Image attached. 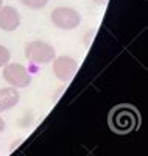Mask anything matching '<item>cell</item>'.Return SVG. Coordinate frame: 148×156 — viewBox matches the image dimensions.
<instances>
[{
	"instance_id": "obj_4",
	"label": "cell",
	"mask_w": 148,
	"mask_h": 156,
	"mask_svg": "<svg viewBox=\"0 0 148 156\" xmlns=\"http://www.w3.org/2000/svg\"><path fill=\"white\" fill-rule=\"evenodd\" d=\"M3 78L8 84L12 87H26L31 83V75L25 66L17 62H8L6 66H3Z\"/></svg>"
},
{
	"instance_id": "obj_1",
	"label": "cell",
	"mask_w": 148,
	"mask_h": 156,
	"mask_svg": "<svg viewBox=\"0 0 148 156\" xmlns=\"http://www.w3.org/2000/svg\"><path fill=\"white\" fill-rule=\"evenodd\" d=\"M109 123H111V128L114 131H117L120 134H126V133H131L137 128L139 114L136 112V109H132L129 106H120L111 112Z\"/></svg>"
},
{
	"instance_id": "obj_6",
	"label": "cell",
	"mask_w": 148,
	"mask_h": 156,
	"mask_svg": "<svg viewBox=\"0 0 148 156\" xmlns=\"http://www.w3.org/2000/svg\"><path fill=\"white\" fill-rule=\"evenodd\" d=\"M20 27V14L14 6L0 8V28L5 31H14Z\"/></svg>"
},
{
	"instance_id": "obj_7",
	"label": "cell",
	"mask_w": 148,
	"mask_h": 156,
	"mask_svg": "<svg viewBox=\"0 0 148 156\" xmlns=\"http://www.w3.org/2000/svg\"><path fill=\"white\" fill-rule=\"evenodd\" d=\"M20 100V94L16 87H3L0 89V112L14 108Z\"/></svg>"
},
{
	"instance_id": "obj_8",
	"label": "cell",
	"mask_w": 148,
	"mask_h": 156,
	"mask_svg": "<svg viewBox=\"0 0 148 156\" xmlns=\"http://www.w3.org/2000/svg\"><path fill=\"white\" fill-rule=\"evenodd\" d=\"M20 2L25 6L31 8V9H41V8H44L48 3V0H20Z\"/></svg>"
},
{
	"instance_id": "obj_9",
	"label": "cell",
	"mask_w": 148,
	"mask_h": 156,
	"mask_svg": "<svg viewBox=\"0 0 148 156\" xmlns=\"http://www.w3.org/2000/svg\"><path fill=\"white\" fill-rule=\"evenodd\" d=\"M9 59H11V53H9V50H8L5 45H0V67L6 66V64L9 62Z\"/></svg>"
},
{
	"instance_id": "obj_5",
	"label": "cell",
	"mask_w": 148,
	"mask_h": 156,
	"mask_svg": "<svg viewBox=\"0 0 148 156\" xmlns=\"http://www.w3.org/2000/svg\"><path fill=\"white\" fill-rule=\"evenodd\" d=\"M76 69H78V64L70 56L62 55V56H58L53 59V73L62 83H69L73 78Z\"/></svg>"
},
{
	"instance_id": "obj_11",
	"label": "cell",
	"mask_w": 148,
	"mask_h": 156,
	"mask_svg": "<svg viewBox=\"0 0 148 156\" xmlns=\"http://www.w3.org/2000/svg\"><path fill=\"white\" fill-rule=\"evenodd\" d=\"M93 2H95L97 5H103V3L106 2V0H93Z\"/></svg>"
},
{
	"instance_id": "obj_12",
	"label": "cell",
	"mask_w": 148,
	"mask_h": 156,
	"mask_svg": "<svg viewBox=\"0 0 148 156\" xmlns=\"http://www.w3.org/2000/svg\"><path fill=\"white\" fill-rule=\"evenodd\" d=\"M3 6V0H0V8H2Z\"/></svg>"
},
{
	"instance_id": "obj_10",
	"label": "cell",
	"mask_w": 148,
	"mask_h": 156,
	"mask_svg": "<svg viewBox=\"0 0 148 156\" xmlns=\"http://www.w3.org/2000/svg\"><path fill=\"white\" fill-rule=\"evenodd\" d=\"M3 129H5V122H3V119H2V117H0V133H2Z\"/></svg>"
},
{
	"instance_id": "obj_3",
	"label": "cell",
	"mask_w": 148,
	"mask_h": 156,
	"mask_svg": "<svg viewBox=\"0 0 148 156\" xmlns=\"http://www.w3.org/2000/svg\"><path fill=\"white\" fill-rule=\"evenodd\" d=\"M50 19L53 22V25L61 30H73L76 27H79L81 23V16L79 12L73 8L69 6H58L51 11Z\"/></svg>"
},
{
	"instance_id": "obj_2",
	"label": "cell",
	"mask_w": 148,
	"mask_h": 156,
	"mask_svg": "<svg viewBox=\"0 0 148 156\" xmlns=\"http://www.w3.org/2000/svg\"><path fill=\"white\" fill-rule=\"evenodd\" d=\"M25 56L34 64H48L56 58V51L48 42L31 41L25 45Z\"/></svg>"
}]
</instances>
